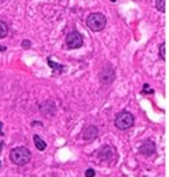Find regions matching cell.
<instances>
[{
  "label": "cell",
  "mask_w": 169,
  "mask_h": 177,
  "mask_svg": "<svg viewBox=\"0 0 169 177\" xmlns=\"http://www.w3.org/2000/svg\"><path fill=\"white\" fill-rule=\"evenodd\" d=\"M31 154L29 149L26 147H17L11 149L10 152V161L17 166H24L31 161Z\"/></svg>",
  "instance_id": "obj_1"
},
{
  "label": "cell",
  "mask_w": 169,
  "mask_h": 177,
  "mask_svg": "<svg viewBox=\"0 0 169 177\" xmlns=\"http://www.w3.org/2000/svg\"><path fill=\"white\" fill-rule=\"evenodd\" d=\"M107 24V18L102 13H92L87 18V26L93 32L102 31Z\"/></svg>",
  "instance_id": "obj_2"
},
{
  "label": "cell",
  "mask_w": 169,
  "mask_h": 177,
  "mask_svg": "<svg viewBox=\"0 0 169 177\" xmlns=\"http://www.w3.org/2000/svg\"><path fill=\"white\" fill-rule=\"evenodd\" d=\"M133 116L129 111H122V112L117 113L116 120H114V125L120 130H129L133 125Z\"/></svg>",
  "instance_id": "obj_3"
},
{
  "label": "cell",
  "mask_w": 169,
  "mask_h": 177,
  "mask_svg": "<svg viewBox=\"0 0 169 177\" xmlns=\"http://www.w3.org/2000/svg\"><path fill=\"white\" fill-rule=\"evenodd\" d=\"M83 45V36L79 32H71L67 34L66 37V46L67 49L74 50V49H79Z\"/></svg>",
  "instance_id": "obj_4"
},
{
  "label": "cell",
  "mask_w": 169,
  "mask_h": 177,
  "mask_svg": "<svg viewBox=\"0 0 169 177\" xmlns=\"http://www.w3.org/2000/svg\"><path fill=\"white\" fill-rule=\"evenodd\" d=\"M139 152H140L143 156H145V157H150L153 153L155 152V144H154V141L146 140V141H145V143L140 147Z\"/></svg>",
  "instance_id": "obj_5"
},
{
  "label": "cell",
  "mask_w": 169,
  "mask_h": 177,
  "mask_svg": "<svg viewBox=\"0 0 169 177\" xmlns=\"http://www.w3.org/2000/svg\"><path fill=\"white\" fill-rule=\"evenodd\" d=\"M98 134H99V130H98V128L97 126H88V128L84 130L83 131V138L85 140H88V141H90V140H94L95 138L98 136Z\"/></svg>",
  "instance_id": "obj_6"
},
{
  "label": "cell",
  "mask_w": 169,
  "mask_h": 177,
  "mask_svg": "<svg viewBox=\"0 0 169 177\" xmlns=\"http://www.w3.org/2000/svg\"><path fill=\"white\" fill-rule=\"evenodd\" d=\"M99 78L103 83L108 84V83H112L113 79H114V73H113V69L111 68H104L101 73V75H99Z\"/></svg>",
  "instance_id": "obj_7"
},
{
  "label": "cell",
  "mask_w": 169,
  "mask_h": 177,
  "mask_svg": "<svg viewBox=\"0 0 169 177\" xmlns=\"http://www.w3.org/2000/svg\"><path fill=\"white\" fill-rule=\"evenodd\" d=\"M55 105L51 101H46L41 105V112L45 115V116H51V115L55 113Z\"/></svg>",
  "instance_id": "obj_8"
},
{
  "label": "cell",
  "mask_w": 169,
  "mask_h": 177,
  "mask_svg": "<svg viewBox=\"0 0 169 177\" xmlns=\"http://www.w3.org/2000/svg\"><path fill=\"white\" fill-rule=\"evenodd\" d=\"M98 156H99V158L103 161H108V159H111V157H112V149H111V147H108V145H104V147H102V149L99 151Z\"/></svg>",
  "instance_id": "obj_9"
},
{
  "label": "cell",
  "mask_w": 169,
  "mask_h": 177,
  "mask_svg": "<svg viewBox=\"0 0 169 177\" xmlns=\"http://www.w3.org/2000/svg\"><path fill=\"white\" fill-rule=\"evenodd\" d=\"M33 140H34V145H36L37 151H41L42 152V151H45V149H46V143L38 135H34L33 136Z\"/></svg>",
  "instance_id": "obj_10"
},
{
  "label": "cell",
  "mask_w": 169,
  "mask_h": 177,
  "mask_svg": "<svg viewBox=\"0 0 169 177\" xmlns=\"http://www.w3.org/2000/svg\"><path fill=\"white\" fill-rule=\"evenodd\" d=\"M8 34V26L5 22L0 21V38H4Z\"/></svg>",
  "instance_id": "obj_11"
},
{
  "label": "cell",
  "mask_w": 169,
  "mask_h": 177,
  "mask_svg": "<svg viewBox=\"0 0 169 177\" xmlns=\"http://www.w3.org/2000/svg\"><path fill=\"white\" fill-rule=\"evenodd\" d=\"M155 5H156V9L159 11H162V13L165 11V0H156Z\"/></svg>",
  "instance_id": "obj_12"
},
{
  "label": "cell",
  "mask_w": 169,
  "mask_h": 177,
  "mask_svg": "<svg viewBox=\"0 0 169 177\" xmlns=\"http://www.w3.org/2000/svg\"><path fill=\"white\" fill-rule=\"evenodd\" d=\"M160 57H162V60H165V44L160 45Z\"/></svg>",
  "instance_id": "obj_13"
},
{
  "label": "cell",
  "mask_w": 169,
  "mask_h": 177,
  "mask_svg": "<svg viewBox=\"0 0 169 177\" xmlns=\"http://www.w3.org/2000/svg\"><path fill=\"white\" fill-rule=\"evenodd\" d=\"M94 176H95L94 170H92V168L87 170V172H85V177H94Z\"/></svg>",
  "instance_id": "obj_14"
},
{
  "label": "cell",
  "mask_w": 169,
  "mask_h": 177,
  "mask_svg": "<svg viewBox=\"0 0 169 177\" xmlns=\"http://www.w3.org/2000/svg\"><path fill=\"white\" fill-rule=\"evenodd\" d=\"M22 46H23V47H29V46H31V42H29V41H23V42H22Z\"/></svg>",
  "instance_id": "obj_15"
},
{
  "label": "cell",
  "mask_w": 169,
  "mask_h": 177,
  "mask_svg": "<svg viewBox=\"0 0 169 177\" xmlns=\"http://www.w3.org/2000/svg\"><path fill=\"white\" fill-rule=\"evenodd\" d=\"M1 126H3V122H0V135H4V133L1 131Z\"/></svg>",
  "instance_id": "obj_16"
},
{
  "label": "cell",
  "mask_w": 169,
  "mask_h": 177,
  "mask_svg": "<svg viewBox=\"0 0 169 177\" xmlns=\"http://www.w3.org/2000/svg\"><path fill=\"white\" fill-rule=\"evenodd\" d=\"M5 50H6L5 46H0V51H5Z\"/></svg>",
  "instance_id": "obj_17"
},
{
  "label": "cell",
  "mask_w": 169,
  "mask_h": 177,
  "mask_svg": "<svg viewBox=\"0 0 169 177\" xmlns=\"http://www.w3.org/2000/svg\"><path fill=\"white\" fill-rule=\"evenodd\" d=\"M0 166H1V163H0Z\"/></svg>",
  "instance_id": "obj_18"
}]
</instances>
